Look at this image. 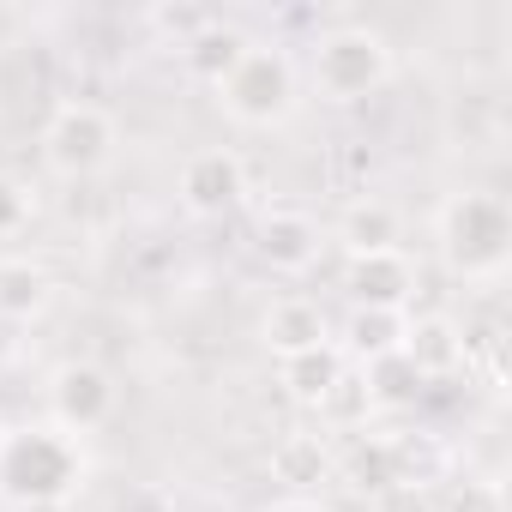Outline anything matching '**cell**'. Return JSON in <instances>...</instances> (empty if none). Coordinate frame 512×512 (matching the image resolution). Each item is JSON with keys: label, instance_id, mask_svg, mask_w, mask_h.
Wrapping results in <instances>:
<instances>
[{"label": "cell", "instance_id": "1", "mask_svg": "<svg viewBox=\"0 0 512 512\" xmlns=\"http://www.w3.org/2000/svg\"><path fill=\"white\" fill-rule=\"evenodd\" d=\"M434 241H440V260H446L452 278L494 284L512 260V205L488 187H464L440 205Z\"/></svg>", "mask_w": 512, "mask_h": 512}, {"label": "cell", "instance_id": "5", "mask_svg": "<svg viewBox=\"0 0 512 512\" xmlns=\"http://www.w3.org/2000/svg\"><path fill=\"white\" fill-rule=\"evenodd\" d=\"M121 145V127L103 103H61L49 121H43V163L67 181H85L97 175Z\"/></svg>", "mask_w": 512, "mask_h": 512}, {"label": "cell", "instance_id": "23", "mask_svg": "<svg viewBox=\"0 0 512 512\" xmlns=\"http://www.w3.org/2000/svg\"><path fill=\"white\" fill-rule=\"evenodd\" d=\"M13 512H73V500H61V506H13Z\"/></svg>", "mask_w": 512, "mask_h": 512}, {"label": "cell", "instance_id": "6", "mask_svg": "<svg viewBox=\"0 0 512 512\" xmlns=\"http://www.w3.org/2000/svg\"><path fill=\"white\" fill-rule=\"evenodd\" d=\"M115 416V374L103 362H61L49 374V422L61 434H91Z\"/></svg>", "mask_w": 512, "mask_h": 512}, {"label": "cell", "instance_id": "9", "mask_svg": "<svg viewBox=\"0 0 512 512\" xmlns=\"http://www.w3.org/2000/svg\"><path fill=\"white\" fill-rule=\"evenodd\" d=\"M260 260L272 266V272H284V278H302V272H314L320 266V247H326V235H320V223L308 217V211H266L260 217Z\"/></svg>", "mask_w": 512, "mask_h": 512}, {"label": "cell", "instance_id": "21", "mask_svg": "<svg viewBox=\"0 0 512 512\" xmlns=\"http://www.w3.org/2000/svg\"><path fill=\"white\" fill-rule=\"evenodd\" d=\"M452 512H506V500H500L494 482H464V494L452 500Z\"/></svg>", "mask_w": 512, "mask_h": 512}, {"label": "cell", "instance_id": "3", "mask_svg": "<svg viewBox=\"0 0 512 512\" xmlns=\"http://www.w3.org/2000/svg\"><path fill=\"white\" fill-rule=\"evenodd\" d=\"M217 109L235 127H284L290 109H296V67H290V55L253 43L235 61V73L217 85Z\"/></svg>", "mask_w": 512, "mask_h": 512}, {"label": "cell", "instance_id": "13", "mask_svg": "<svg viewBox=\"0 0 512 512\" xmlns=\"http://www.w3.org/2000/svg\"><path fill=\"white\" fill-rule=\"evenodd\" d=\"M404 241V217H398V205H386V199H350L344 205V217H338V247L344 253H386V247H398Z\"/></svg>", "mask_w": 512, "mask_h": 512}, {"label": "cell", "instance_id": "8", "mask_svg": "<svg viewBox=\"0 0 512 512\" xmlns=\"http://www.w3.org/2000/svg\"><path fill=\"white\" fill-rule=\"evenodd\" d=\"M247 193V163L229 151V145H211V151H193L181 163V205L193 217H223L235 211Z\"/></svg>", "mask_w": 512, "mask_h": 512}, {"label": "cell", "instance_id": "4", "mask_svg": "<svg viewBox=\"0 0 512 512\" xmlns=\"http://www.w3.org/2000/svg\"><path fill=\"white\" fill-rule=\"evenodd\" d=\"M392 79V43L374 25H338L314 43V85L332 103H362Z\"/></svg>", "mask_w": 512, "mask_h": 512}, {"label": "cell", "instance_id": "18", "mask_svg": "<svg viewBox=\"0 0 512 512\" xmlns=\"http://www.w3.org/2000/svg\"><path fill=\"white\" fill-rule=\"evenodd\" d=\"M404 320H410V314H392V308H356L350 326H344L350 356H356V362H380V356H392V350L404 344Z\"/></svg>", "mask_w": 512, "mask_h": 512}, {"label": "cell", "instance_id": "2", "mask_svg": "<svg viewBox=\"0 0 512 512\" xmlns=\"http://www.w3.org/2000/svg\"><path fill=\"white\" fill-rule=\"evenodd\" d=\"M85 482V446L55 422L13 428L0 446V494L13 506H61Z\"/></svg>", "mask_w": 512, "mask_h": 512}, {"label": "cell", "instance_id": "20", "mask_svg": "<svg viewBox=\"0 0 512 512\" xmlns=\"http://www.w3.org/2000/svg\"><path fill=\"white\" fill-rule=\"evenodd\" d=\"M31 223V187L19 181V175H7V169H0V241H7V235H19Z\"/></svg>", "mask_w": 512, "mask_h": 512}, {"label": "cell", "instance_id": "24", "mask_svg": "<svg viewBox=\"0 0 512 512\" xmlns=\"http://www.w3.org/2000/svg\"><path fill=\"white\" fill-rule=\"evenodd\" d=\"M7 434H13V428H7V416H0V446H7Z\"/></svg>", "mask_w": 512, "mask_h": 512}, {"label": "cell", "instance_id": "12", "mask_svg": "<svg viewBox=\"0 0 512 512\" xmlns=\"http://www.w3.org/2000/svg\"><path fill=\"white\" fill-rule=\"evenodd\" d=\"M253 49V37L241 31V25H223V19H205V25H193L187 37H181V67H187V79H199V85H223L229 73H235V61Z\"/></svg>", "mask_w": 512, "mask_h": 512}, {"label": "cell", "instance_id": "14", "mask_svg": "<svg viewBox=\"0 0 512 512\" xmlns=\"http://www.w3.org/2000/svg\"><path fill=\"white\" fill-rule=\"evenodd\" d=\"M350 374V362H344V350H338V338L332 344H320V350H302V356H290L284 362V386H290V398L296 404H326L332 392H338V380Z\"/></svg>", "mask_w": 512, "mask_h": 512}, {"label": "cell", "instance_id": "7", "mask_svg": "<svg viewBox=\"0 0 512 512\" xmlns=\"http://www.w3.org/2000/svg\"><path fill=\"white\" fill-rule=\"evenodd\" d=\"M344 290L356 308H392V314H410V296H416V266L404 247H386V253H344Z\"/></svg>", "mask_w": 512, "mask_h": 512}, {"label": "cell", "instance_id": "16", "mask_svg": "<svg viewBox=\"0 0 512 512\" xmlns=\"http://www.w3.org/2000/svg\"><path fill=\"white\" fill-rule=\"evenodd\" d=\"M422 386H428V380L410 368L404 350H392V356H380V362H362V392H368L374 410H404V404L422 398Z\"/></svg>", "mask_w": 512, "mask_h": 512}, {"label": "cell", "instance_id": "11", "mask_svg": "<svg viewBox=\"0 0 512 512\" xmlns=\"http://www.w3.org/2000/svg\"><path fill=\"white\" fill-rule=\"evenodd\" d=\"M398 350L410 356V368H416L422 380H446V374L464 368V326H458L452 314H410Z\"/></svg>", "mask_w": 512, "mask_h": 512}, {"label": "cell", "instance_id": "22", "mask_svg": "<svg viewBox=\"0 0 512 512\" xmlns=\"http://www.w3.org/2000/svg\"><path fill=\"white\" fill-rule=\"evenodd\" d=\"M266 512H326V506H314V500H278V506H266Z\"/></svg>", "mask_w": 512, "mask_h": 512}, {"label": "cell", "instance_id": "19", "mask_svg": "<svg viewBox=\"0 0 512 512\" xmlns=\"http://www.w3.org/2000/svg\"><path fill=\"white\" fill-rule=\"evenodd\" d=\"M272 470H278L284 482H320V476H326V446H320L314 434H290V440L278 446Z\"/></svg>", "mask_w": 512, "mask_h": 512}, {"label": "cell", "instance_id": "10", "mask_svg": "<svg viewBox=\"0 0 512 512\" xmlns=\"http://www.w3.org/2000/svg\"><path fill=\"white\" fill-rule=\"evenodd\" d=\"M260 338H266V350H272L278 362H290V356H302V350L332 344V320H326V308H320L314 296H278V302L266 308V320H260Z\"/></svg>", "mask_w": 512, "mask_h": 512}, {"label": "cell", "instance_id": "17", "mask_svg": "<svg viewBox=\"0 0 512 512\" xmlns=\"http://www.w3.org/2000/svg\"><path fill=\"white\" fill-rule=\"evenodd\" d=\"M344 482L356 488V494H392V488H404V476H398V446H386V440H356L350 452H344Z\"/></svg>", "mask_w": 512, "mask_h": 512}, {"label": "cell", "instance_id": "15", "mask_svg": "<svg viewBox=\"0 0 512 512\" xmlns=\"http://www.w3.org/2000/svg\"><path fill=\"white\" fill-rule=\"evenodd\" d=\"M55 284L37 260H25V253H7L0 260V320H37L49 308Z\"/></svg>", "mask_w": 512, "mask_h": 512}]
</instances>
